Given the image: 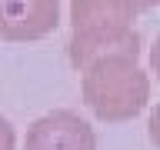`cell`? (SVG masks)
I'll list each match as a JSON object with an SVG mask.
<instances>
[{
    "instance_id": "6",
    "label": "cell",
    "mask_w": 160,
    "mask_h": 150,
    "mask_svg": "<svg viewBox=\"0 0 160 150\" xmlns=\"http://www.w3.org/2000/svg\"><path fill=\"white\" fill-rule=\"evenodd\" d=\"M0 150H17V130L3 113H0Z\"/></svg>"
},
{
    "instance_id": "2",
    "label": "cell",
    "mask_w": 160,
    "mask_h": 150,
    "mask_svg": "<svg viewBox=\"0 0 160 150\" xmlns=\"http://www.w3.org/2000/svg\"><path fill=\"white\" fill-rule=\"evenodd\" d=\"M80 93L90 113L103 123L133 120L150 100V77L137 57H103L80 70Z\"/></svg>"
},
{
    "instance_id": "1",
    "label": "cell",
    "mask_w": 160,
    "mask_h": 150,
    "mask_svg": "<svg viewBox=\"0 0 160 150\" xmlns=\"http://www.w3.org/2000/svg\"><path fill=\"white\" fill-rule=\"evenodd\" d=\"M103 57H140L133 17L110 0H70V63L83 70Z\"/></svg>"
},
{
    "instance_id": "4",
    "label": "cell",
    "mask_w": 160,
    "mask_h": 150,
    "mask_svg": "<svg viewBox=\"0 0 160 150\" xmlns=\"http://www.w3.org/2000/svg\"><path fill=\"white\" fill-rule=\"evenodd\" d=\"M60 27V0H0V40H43Z\"/></svg>"
},
{
    "instance_id": "5",
    "label": "cell",
    "mask_w": 160,
    "mask_h": 150,
    "mask_svg": "<svg viewBox=\"0 0 160 150\" xmlns=\"http://www.w3.org/2000/svg\"><path fill=\"white\" fill-rule=\"evenodd\" d=\"M110 3H117V7L123 10V13H130V17H137L143 10H153L160 0H110Z\"/></svg>"
},
{
    "instance_id": "3",
    "label": "cell",
    "mask_w": 160,
    "mask_h": 150,
    "mask_svg": "<svg viewBox=\"0 0 160 150\" xmlns=\"http://www.w3.org/2000/svg\"><path fill=\"white\" fill-rule=\"evenodd\" d=\"M23 150H97V133L73 110H53L30 123Z\"/></svg>"
}]
</instances>
